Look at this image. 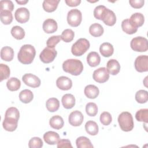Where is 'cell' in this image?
<instances>
[{
  "mask_svg": "<svg viewBox=\"0 0 148 148\" xmlns=\"http://www.w3.org/2000/svg\"><path fill=\"white\" fill-rule=\"evenodd\" d=\"M106 68L109 73L112 75H116L120 72V65L116 60L111 59L108 61L106 64Z\"/></svg>",
  "mask_w": 148,
  "mask_h": 148,
  "instance_id": "e0dca14e",
  "label": "cell"
},
{
  "mask_svg": "<svg viewBox=\"0 0 148 148\" xmlns=\"http://www.w3.org/2000/svg\"><path fill=\"white\" fill-rule=\"evenodd\" d=\"M12 35L17 40H21L25 36V31L23 28L20 26L16 25L11 29Z\"/></svg>",
  "mask_w": 148,
  "mask_h": 148,
  "instance_id": "836d02e7",
  "label": "cell"
},
{
  "mask_svg": "<svg viewBox=\"0 0 148 148\" xmlns=\"http://www.w3.org/2000/svg\"><path fill=\"white\" fill-rule=\"evenodd\" d=\"M121 28L124 32L129 35L134 34L138 31V28L134 27L128 18L125 19L121 22Z\"/></svg>",
  "mask_w": 148,
  "mask_h": 148,
  "instance_id": "4316f807",
  "label": "cell"
},
{
  "mask_svg": "<svg viewBox=\"0 0 148 148\" xmlns=\"http://www.w3.org/2000/svg\"><path fill=\"white\" fill-rule=\"evenodd\" d=\"M135 118L137 121L147 124L148 122V109H141L138 110L135 114Z\"/></svg>",
  "mask_w": 148,
  "mask_h": 148,
  "instance_id": "d590c367",
  "label": "cell"
},
{
  "mask_svg": "<svg viewBox=\"0 0 148 148\" xmlns=\"http://www.w3.org/2000/svg\"><path fill=\"white\" fill-rule=\"evenodd\" d=\"M34 98L32 92L28 90L25 89L22 90L19 94V99L21 102L24 103H29Z\"/></svg>",
  "mask_w": 148,
  "mask_h": 148,
  "instance_id": "f546056e",
  "label": "cell"
},
{
  "mask_svg": "<svg viewBox=\"0 0 148 148\" xmlns=\"http://www.w3.org/2000/svg\"><path fill=\"white\" fill-rule=\"evenodd\" d=\"M57 147L61 148V147H72V146L71 145V141L68 139H62L59 140V141L57 143Z\"/></svg>",
  "mask_w": 148,
  "mask_h": 148,
  "instance_id": "7dc6e473",
  "label": "cell"
},
{
  "mask_svg": "<svg viewBox=\"0 0 148 148\" xmlns=\"http://www.w3.org/2000/svg\"><path fill=\"white\" fill-rule=\"evenodd\" d=\"M23 82L28 86L36 88L40 85V80L36 75L32 73H25L22 77Z\"/></svg>",
  "mask_w": 148,
  "mask_h": 148,
  "instance_id": "30bf717a",
  "label": "cell"
},
{
  "mask_svg": "<svg viewBox=\"0 0 148 148\" xmlns=\"http://www.w3.org/2000/svg\"><path fill=\"white\" fill-rule=\"evenodd\" d=\"M0 5V11H10L12 12L14 9L13 3L10 0H1Z\"/></svg>",
  "mask_w": 148,
  "mask_h": 148,
  "instance_id": "60d3db41",
  "label": "cell"
},
{
  "mask_svg": "<svg viewBox=\"0 0 148 148\" xmlns=\"http://www.w3.org/2000/svg\"><path fill=\"white\" fill-rule=\"evenodd\" d=\"M42 28L45 32L47 34H51L55 32L57 30L58 25L56 20L52 18H47L44 21Z\"/></svg>",
  "mask_w": 148,
  "mask_h": 148,
  "instance_id": "5bb4252c",
  "label": "cell"
},
{
  "mask_svg": "<svg viewBox=\"0 0 148 148\" xmlns=\"http://www.w3.org/2000/svg\"><path fill=\"white\" fill-rule=\"evenodd\" d=\"M135 100L139 103H145L148 100L147 91L144 90H140L135 94Z\"/></svg>",
  "mask_w": 148,
  "mask_h": 148,
  "instance_id": "8d00e7d4",
  "label": "cell"
},
{
  "mask_svg": "<svg viewBox=\"0 0 148 148\" xmlns=\"http://www.w3.org/2000/svg\"><path fill=\"white\" fill-rule=\"evenodd\" d=\"M92 77L95 82L99 83H103L108 80L109 73L106 68L101 67L94 71Z\"/></svg>",
  "mask_w": 148,
  "mask_h": 148,
  "instance_id": "9c48e42d",
  "label": "cell"
},
{
  "mask_svg": "<svg viewBox=\"0 0 148 148\" xmlns=\"http://www.w3.org/2000/svg\"><path fill=\"white\" fill-rule=\"evenodd\" d=\"M60 2V0H45L42 6L45 11L50 13L55 11Z\"/></svg>",
  "mask_w": 148,
  "mask_h": 148,
  "instance_id": "d4e9b609",
  "label": "cell"
},
{
  "mask_svg": "<svg viewBox=\"0 0 148 148\" xmlns=\"http://www.w3.org/2000/svg\"><path fill=\"white\" fill-rule=\"evenodd\" d=\"M61 102L64 108L69 109L75 106V98L71 94H66L62 96Z\"/></svg>",
  "mask_w": 148,
  "mask_h": 148,
  "instance_id": "44dd1931",
  "label": "cell"
},
{
  "mask_svg": "<svg viewBox=\"0 0 148 148\" xmlns=\"http://www.w3.org/2000/svg\"><path fill=\"white\" fill-rule=\"evenodd\" d=\"M5 117H12L17 120L19 119L20 112L15 107L9 108L5 112Z\"/></svg>",
  "mask_w": 148,
  "mask_h": 148,
  "instance_id": "7bdbcfd3",
  "label": "cell"
},
{
  "mask_svg": "<svg viewBox=\"0 0 148 148\" xmlns=\"http://www.w3.org/2000/svg\"><path fill=\"white\" fill-rule=\"evenodd\" d=\"M118 122L121 130L125 132L131 131L134 126L133 117L128 112L121 113L118 117Z\"/></svg>",
  "mask_w": 148,
  "mask_h": 148,
  "instance_id": "3957f363",
  "label": "cell"
},
{
  "mask_svg": "<svg viewBox=\"0 0 148 148\" xmlns=\"http://www.w3.org/2000/svg\"><path fill=\"white\" fill-rule=\"evenodd\" d=\"M82 20L81 12L77 9H73L69 10L67 14V21L71 27H76L79 26Z\"/></svg>",
  "mask_w": 148,
  "mask_h": 148,
  "instance_id": "8992f818",
  "label": "cell"
},
{
  "mask_svg": "<svg viewBox=\"0 0 148 148\" xmlns=\"http://www.w3.org/2000/svg\"><path fill=\"white\" fill-rule=\"evenodd\" d=\"M36 55L35 47L31 45H24L17 54L18 60L23 64H30Z\"/></svg>",
  "mask_w": 148,
  "mask_h": 148,
  "instance_id": "6da1fadb",
  "label": "cell"
},
{
  "mask_svg": "<svg viewBox=\"0 0 148 148\" xmlns=\"http://www.w3.org/2000/svg\"><path fill=\"white\" fill-rule=\"evenodd\" d=\"M84 119L82 113L79 110H75L71 112L68 117V121L69 124L74 127L80 126Z\"/></svg>",
  "mask_w": 148,
  "mask_h": 148,
  "instance_id": "7c38bea8",
  "label": "cell"
},
{
  "mask_svg": "<svg viewBox=\"0 0 148 148\" xmlns=\"http://www.w3.org/2000/svg\"><path fill=\"white\" fill-rule=\"evenodd\" d=\"M56 85L57 87L61 90H70L72 86V82L69 77L62 76L57 79Z\"/></svg>",
  "mask_w": 148,
  "mask_h": 148,
  "instance_id": "4fadbf2b",
  "label": "cell"
},
{
  "mask_svg": "<svg viewBox=\"0 0 148 148\" xmlns=\"http://www.w3.org/2000/svg\"><path fill=\"white\" fill-rule=\"evenodd\" d=\"M103 23L108 26H113L116 22V16L114 13L107 8L105 15L102 20Z\"/></svg>",
  "mask_w": 148,
  "mask_h": 148,
  "instance_id": "d6986e66",
  "label": "cell"
},
{
  "mask_svg": "<svg viewBox=\"0 0 148 148\" xmlns=\"http://www.w3.org/2000/svg\"><path fill=\"white\" fill-rule=\"evenodd\" d=\"M0 73H1V82H2L3 80H5L8 79L10 73V71L9 67L3 64H0Z\"/></svg>",
  "mask_w": 148,
  "mask_h": 148,
  "instance_id": "b9f144b4",
  "label": "cell"
},
{
  "mask_svg": "<svg viewBox=\"0 0 148 148\" xmlns=\"http://www.w3.org/2000/svg\"><path fill=\"white\" fill-rule=\"evenodd\" d=\"M87 62L90 66L95 67L100 64L101 57L98 53L91 51L87 56Z\"/></svg>",
  "mask_w": 148,
  "mask_h": 148,
  "instance_id": "603a6c76",
  "label": "cell"
},
{
  "mask_svg": "<svg viewBox=\"0 0 148 148\" xmlns=\"http://www.w3.org/2000/svg\"><path fill=\"white\" fill-rule=\"evenodd\" d=\"M99 51L101 55L105 57L111 56L114 52L113 45L109 42H104L99 47Z\"/></svg>",
  "mask_w": 148,
  "mask_h": 148,
  "instance_id": "7402d4cb",
  "label": "cell"
},
{
  "mask_svg": "<svg viewBox=\"0 0 148 148\" xmlns=\"http://www.w3.org/2000/svg\"><path fill=\"white\" fill-rule=\"evenodd\" d=\"M84 92L87 98L90 99H95L98 96L99 90L96 86L89 84L85 87Z\"/></svg>",
  "mask_w": 148,
  "mask_h": 148,
  "instance_id": "ac0fdd59",
  "label": "cell"
},
{
  "mask_svg": "<svg viewBox=\"0 0 148 148\" xmlns=\"http://www.w3.org/2000/svg\"><path fill=\"white\" fill-rule=\"evenodd\" d=\"M86 113L90 116H95L98 113V106L94 102L87 103L86 106Z\"/></svg>",
  "mask_w": 148,
  "mask_h": 148,
  "instance_id": "f35d334b",
  "label": "cell"
},
{
  "mask_svg": "<svg viewBox=\"0 0 148 148\" xmlns=\"http://www.w3.org/2000/svg\"><path fill=\"white\" fill-rule=\"evenodd\" d=\"M46 107L50 112H56L60 107V102L56 98H50L46 102Z\"/></svg>",
  "mask_w": 148,
  "mask_h": 148,
  "instance_id": "4dcf8cb0",
  "label": "cell"
},
{
  "mask_svg": "<svg viewBox=\"0 0 148 148\" xmlns=\"http://www.w3.org/2000/svg\"><path fill=\"white\" fill-rule=\"evenodd\" d=\"M6 86L8 89L11 91H17L21 86L20 80L16 77H10L6 82Z\"/></svg>",
  "mask_w": 148,
  "mask_h": 148,
  "instance_id": "d6a6232c",
  "label": "cell"
},
{
  "mask_svg": "<svg viewBox=\"0 0 148 148\" xmlns=\"http://www.w3.org/2000/svg\"><path fill=\"white\" fill-rule=\"evenodd\" d=\"M90 42L85 38H80L74 43L71 47V52L75 56H81L90 48Z\"/></svg>",
  "mask_w": 148,
  "mask_h": 148,
  "instance_id": "277c9868",
  "label": "cell"
},
{
  "mask_svg": "<svg viewBox=\"0 0 148 148\" xmlns=\"http://www.w3.org/2000/svg\"><path fill=\"white\" fill-rule=\"evenodd\" d=\"M61 39L60 35H54L50 37L46 42L47 47L50 48H54L56 45L60 42Z\"/></svg>",
  "mask_w": 148,
  "mask_h": 148,
  "instance_id": "bcb514c9",
  "label": "cell"
},
{
  "mask_svg": "<svg viewBox=\"0 0 148 148\" xmlns=\"http://www.w3.org/2000/svg\"><path fill=\"white\" fill-rule=\"evenodd\" d=\"M130 5L135 9H139L143 7L145 3L144 0H130L129 1Z\"/></svg>",
  "mask_w": 148,
  "mask_h": 148,
  "instance_id": "c3c4849f",
  "label": "cell"
},
{
  "mask_svg": "<svg viewBox=\"0 0 148 148\" xmlns=\"http://www.w3.org/2000/svg\"><path fill=\"white\" fill-rule=\"evenodd\" d=\"M0 20L5 25L10 24L13 21V15L10 11H0Z\"/></svg>",
  "mask_w": 148,
  "mask_h": 148,
  "instance_id": "e575fe53",
  "label": "cell"
},
{
  "mask_svg": "<svg viewBox=\"0 0 148 148\" xmlns=\"http://www.w3.org/2000/svg\"><path fill=\"white\" fill-rule=\"evenodd\" d=\"M43 145V141L39 137H33L28 142V147L29 148H40Z\"/></svg>",
  "mask_w": 148,
  "mask_h": 148,
  "instance_id": "ee69618b",
  "label": "cell"
},
{
  "mask_svg": "<svg viewBox=\"0 0 148 148\" xmlns=\"http://www.w3.org/2000/svg\"><path fill=\"white\" fill-rule=\"evenodd\" d=\"M99 120L100 122L103 125H108L111 123L112 121V117L110 113L108 112H104L101 114Z\"/></svg>",
  "mask_w": 148,
  "mask_h": 148,
  "instance_id": "f6af8a7d",
  "label": "cell"
},
{
  "mask_svg": "<svg viewBox=\"0 0 148 148\" xmlns=\"http://www.w3.org/2000/svg\"><path fill=\"white\" fill-rule=\"evenodd\" d=\"M85 130L86 132L90 135H96L99 131L98 125L96 122L90 120L86 122L85 124Z\"/></svg>",
  "mask_w": 148,
  "mask_h": 148,
  "instance_id": "83f0119b",
  "label": "cell"
},
{
  "mask_svg": "<svg viewBox=\"0 0 148 148\" xmlns=\"http://www.w3.org/2000/svg\"><path fill=\"white\" fill-rule=\"evenodd\" d=\"M18 120H17L14 118L5 117V119L2 123L3 128L6 131L9 132L15 131L17 127Z\"/></svg>",
  "mask_w": 148,
  "mask_h": 148,
  "instance_id": "9a60e30c",
  "label": "cell"
},
{
  "mask_svg": "<svg viewBox=\"0 0 148 148\" xmlns=\"http://www.w3.org/2000/svg\"><path fill=\"white\" fill-rule=\"evenodd\" d=\"M131 49L138 52H145L148 49V40L142 36L134 38L130 43Z\"/></svg>",
  "mask_w": 148,
  "mask_h": 148,
  "instance_id": "5b68a950",
  "label": "cell"
},
{
  "mask_svg": "<svg viewBox=\"0 0 148 148\" xmlns=\"http://www.w3.org/2000/svg\"><path fill=\"white\" fill-rule=\"evenodd\" d=\"M129 20L134 27L138 28L144 24L145 17L141 13L137 12L132 14L129 18Z\"/></svg>",
  "mask_w": 148,
  "mask_h": 148,
  "instance_id": "ffe728a7",
  "label": "cell"
},
{
  "mask_svg": "<svg viewBox=\"0 0 148 148\" xmlns=\"http://www.w3.org/2000/svg\"><path fill=\"white\" fill-rule=\"evenodd\" d=\"M134 66L136 71L145 72L148 71V57L146 55H140L137 57L134 62Z\"/></svg>",
  "mask_w": 148,
  "mask_h": 148,
  "instance_id": "ba28073f",
  "label": "cell"
},
{
  "mask_svg": "<svg viewBox=\"0 0 148 148\" xmlns=\"http://www.w3.org/2000/svg\"><path fill=\"white\" fill-rule=\"evenodd\" d=\"M103 27L98 23H94L91 24L89 28L90 34L94 37H99L103 34Z\"/></svg>",
  "mask_w": 148,
  "mask_h": 148,
  "instance_id": "f1b7e54d",
  "label": "cell"
},
{
  "mask_svg": "<svg viewBox=\"0 0 148 148\" xmlns=\"http://www.w3.org/2000/svg\"><path fill=\"white\" fill-rule=\"evenodd\" d=\"M57 54V52L54 48L45 47L40 53L39 58L40 60L45 64H49L53 61Z\"/></svg>",
  "mask_w": 148,
  "mask_h": 148,
  "instance_id": "52a82bcc",
  "label": "cell"
},
{
  "mask_svg": "<svg viewBox=\"0 0 148 148\" xmlns=\"http://www.w3.org/2000/svg\"><path fill=\"white\" fill-rule=\"evenodd\" d=\"M62 69L64 71L72 75L78 76L83 70V65L79 60L68 59L63 62Z\"/></svg>",
  "mask_w": 148,
  "mask_h": 148,
  "instance_id": "7a4b0ae2",
  "label": "cell"
},
{
  "mask_svg": "<svg viewBox=\"0 0 148 148\" xmlns=\"http://www.w3.org/2000/svg\"><path fill=\"white\" fill-rule=\"evenodd\" d=\"M75 33L71 29H66L62 31L61 35V39L64 42L68 43L73 39Z\"/></svg>",
  "mask_w": 148,
  "mask_h": 148,
  "instance_id": "74e56055",
  "label": "cell"
},
{
  "mask_svg": "<svg viewBox=\"0 0 148 148\" xmlns=\"http://www.w3.org/2000/svg\"><path fill=\"white\" fill-rule=\"evenodd\" d=\"M65 2L68 6L71 7L77 6L81 3L80 0H65Z\"/></svg>",
  "mask_w": 148,
  "mask_h": 148,
  "instance_id": "681fc988",
  "label": "cell"
},
{
  "mask_svg": "<svg viewBox=\"0 0 148 148\" xmlns=\"http://www.w3.org/2000/svg\"><path fill=\"white\" fill-rule=\"evenodd\" d=\"M43 139L48 145H54L57 144L60 140L59 134L54 131H49L45 133L43 135Z\"/></svg>",
  "mask_w": 148,
  "mask_h": 148,
  "instance_id": "2e32d148",
  "label": "cell"
},
{
  "mask_svg": "<svg viewBox=\"0 0 148 148\" xmlns=\"http://www.w3.org/2000/svg\"><path fill=\"white\" fill-rule=\"evenodd\" d=\"M29 12L26 8H18L14 13V17L17 22L21 24L25 23L29 20Z\"/></svg>",
  "mask_w": 148,
  "mask_h": 148,
  "instance_id": "8fae6325",
  "label": "cell"
},
{
  "mask_svg": "<svg viewBox=\"0 0 148 148\" xmlns=\"http://www.w3.org/2000/svg\"><path fill=\"white\" fill-rule=\"evenodd\" d=\"M76 144L77 148H93L90 140L86 136H80L76 139Z\"/></svg>",
  "mask_w": 148,
  "mask_h": 148,
  "instance_id": "1f68e13d",
  "label": "cell"
},
{
  "mask_svg": "<svg viewBox=\"0 0 148 148\" xmlns=\"http://www.w3.org/2000/svg\"><path fill=\"white\" fill-rule=\"evenodd\" d=\"M49 124L51 128L56 130H60L63 127L64 122L61 116L55 115L50 119Z\"/></svg>",
  "mask_w": 148,
  "mask_h": 148,
  "instance_id": "484cf974",
  "label": "cell"
},
{
  "mask_svg": "<svg viewBox=\"0 0 148 148\" xmlns=\"http://www.w3.org/2000/svg\"><path fill=\"white\" fill-rule=\"evenodd\" d=\"M16 2L17 3L20 4V5H25L28 2V0H23V1H17V0H16Z\"/></svg>",
  "mask_w": 148,
  "mask_h": 148,
  "instance_id": "f907efd6",
  "label": "cell"
},
{
  "mask_svg": "<svg viewBox=\"0 0 148 148\" xmlns=\"http://www.w3.org/2000/svg\"><path fill=\"white\" fill-rule=\"evenodd\" d=\"M107 8L103 5H99L95 7L94 10V16L95 18L102 20L105 13Z\"/></svg>",
  "mask_w": 148,
  "mask_h": 148,
  "instance_id": "ab89813d",
  "label": "cell"
},
{
  "mask_svg": "<svg viewBox=\"0 0 148 148\" xmlns=\"http://www.w3.org/2000/svg\"><path fill=\"white\" fill-rule=\"evenodd\" d=\"M14 57L13 49L9 46H5L1 49V58L5 61H11Z\"/></svg>",
  "mask_w": 148,
  "mask_h": 148,
  "instance_id": "cb8c5ba5",
  "label": "cell"
}]
</instances>
